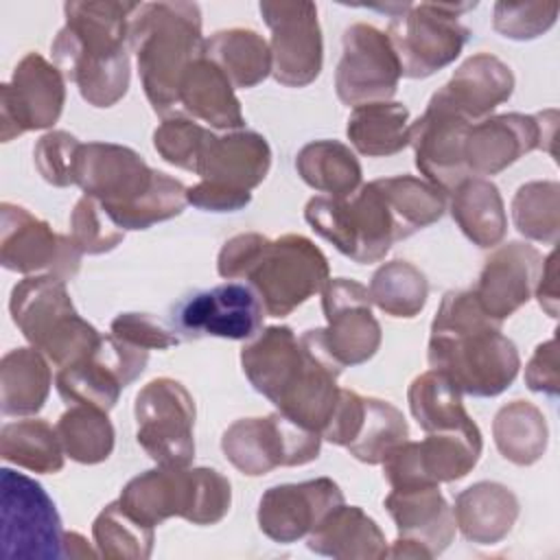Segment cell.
<instances>
[{"label": "cell", "mask_w": 560, "mask_h": 560, "mask_svg": "<svg viewBox=\"0 0 560 560\" xmlns=\"http://www.w3.org/2000/svg\"><path fill=\"white\" fill-rule=\"evenodd\" d=\"M243 374L295 424L322 433L337 398L341 370L289 326H269L241 350Z\"/></svg>", "instance_id": "6da1fadb"}, {"label": "cell", "mask_w": 560, "mask_h": 560, "mask_svg": "<svg viewBox=\"0 0 560 560\" xmlns=\"http://www.w3.org/2000/svg\"><path fill=\"white\" fill-rule=\"evenodd\" d=\"M427 359L431 370L475 398L501 394L521 368L516 346L486 315L472 291H448L442 298L431 322Z\"/></svg>", "instance_id": "7a4b0ae2"}, {"label": "cell", "mask_w": 560, "mask_h": 560, "mask_svg": "<svg viewBox=\"0 0 560 560\" xmlns=\"http://www.w3.org/2000/svg\"><path fill=\"white\" fill-rule=\"evenodd\" d=\"M138 2H66L50 44L55 66L94 107L116 105L129 88V26Z\"/></svg>", "instance_id": "3957f363"}, {"label": "cell", "mask_w": 560, "mask_h": 560, "mask_svg": "<svg viewBox=\"0 0 560 560\" xmlns=\"http://www.w3.org/2000/svg\"><path fill=\"white\" fill-rule=\"evenodd\" d=\"M77 186L94 197L120 230H147L177 217L188 203L179 179L147 166L133 149L112 142L81 144Z\"/></svg>", "instance_id": "277c9868"}, {"label": "cell", "mask_w": 560, "mask_h": 560, "mask_svg": "<svg viewBox=\"0 0 560 560\" xmlns=\"http://www.w3.org/2000/svg\"><path fill=\"white\" fill-rule=\"evenodd\" d=\"M217 271L228 280H249L269 317L289 315L330 280L326 256L300 234L276 241L256 232L236 234L221 247Z\"/></svg>", "instance_id": "5b68a950"}, {"label": "cell", "mask_w": 560, "mask_h": 560, "mask_svg": "<svg viewBox=\"0 0 560 560\" xmlns=\"http://www.w3.org/2000/svg\"><path fill=\"white\" fill-rule=\"evenodd\" d=\"M129 44L153 112L164 118L177 116L182 77L206 46L199 7L192 2L140 4L131 18Z\"/></svg>", "instance_id": "8992f818"}, {"label": "cell", "mask_w": 560, "mask_h": 560, "mask_svg": "<svg viewBox=\"0 0 560 560\" xmlns=\"http://www.w3.org/2000/svg\"><path fill=\"white\" fill-rule=\"evenodd\" d=\"M9 313L24 339L57 368L90 357L103 337L77 313L66 280L50 273L20 280L11 291Z\"/></svg>", "instance_id": "52a82bcc"}, {"label": "cell", "mask_w": 560, "mask_h": 560, "mask_svg": "<svg viewBox=\"0 0 560 560\" xmlns=\"http://www.w3.org/2000/svg\"><path fill=\"white\" fill-rule=\"evenodd\" d=\"M118 501L151 527L171 516L192 525H214L228 514L232 490L230 481L214 468L158 466L133 477Z\"/></svg>", "instance_id": "ba28073f"}, {"label": "cell", "mask_w": 560, "mask_h": 560, "mask_svg": "<svg viewBox=\"0 0 560 560\" xmlns=\"http://www.w3.org/2000/svg\"><path fill=\"white\" fill-rule=\"evenodd\" d=\"M304 219L359 265L378 262L396 241L405 238L376 182L359 186L348 197H313L304 208Z\"/></svg>", "instance_id": "9c48e42d"}, {"label": "cell", "mask_w": 560, "mask_h": 560, "mask_svg": "<svg viewBox=\"0 0 560 560\" xmlns=\"http://www.w3.org/2000/svg\"><path fill=\"white\" fill-rule=\"evenodd\" d=\"M475 7L477 2H398L374 4L372 9L389 15L387 37L396 52L400 77L424 79L459 57L470 31L457 22V15Z\"/></svg>", "instance_id": "30bf717a"}, {"label": "cell", "mask_w": 560, "mask_h": 560, "mask_svg": "<svg viewBox=\"0 0 560 560\" xmlns=\"http://www.w3.org/2000/svg\"><path fill=\"white\" fill-rule=\"evenodd\" d=\"M2 558L55 560L63 556V529L55 501L31 477L0 470Z\"/></svg>", "instance_id": "8fae6325"}, {"label": "cell", "mask_w": 560, "mask_h": 560, "mask_svg": "<svg viewBox=\"0 0 560 560\" xmlns=\"http://www.w3.org/2000/svg\"><path fill=\"white\" fill-rule=\"evenodd\" d=\"M136 440L166 468H186L195 457V400L175 378L149 381L136 396Z\"/></svg>", "instance_id": "7c38bea8"}, {"label": "cell", "mask_w": 560, "mask_h": 560, "mask_svg": "<svg viewBox=\"0 0 560 560\" xmlns=\"http://www.w3.org/2000/svg\"><path fill=\"white\" fill-rule=\"evenodd\" d=\"M322 435L308 431L280 411L265 418H243L221 438V451L243 475L260 477L280 466H304L317 459Z\"/></svg>", "instance_id": "4fadbf2b"}, {"label": "cell", "mask_w": 560, "mask_h": 560, "mask_svg": "<svg viewBox=\"0 0 560 560\" xmlns=\"http://www.w3.org/2000/svg\"><path fill=\"white\" fill-rule=\"evenodd\" d=\"M481 455V431L477 424L427 433L420 442H400L383 464L392 490L438 486L466 477Z\"/></svg>", "instance_id": "5bb4252c"}, {"label": "cell", "mask_w": 560, "mask_h": 560, "mask_svg": "<svg viewBox=\"0 0 560 560\" xmlns=\"http://www.w3.org/2000/svg\"><path fill=\"white\" fill-rule=\"evenodd\" d=\"M368 287L348 278H332L322 289L326 328H311L306 337L337 368L372 359L381 346V326L372 315Z\"/></svg>", "instance_id": "9a60e30c"}, {"label": "cell", "mask_w": 560, "mask_h": 560, "mask_svg": "<svg viewBox=\"0 0 560 560\" xmlns=\"http://www.w3.org/2000/svg\"><path fill=\"white\" fill-rule=\"evenodd\" d=\"M81 249L72 236L57 234L33 212L18 203L0 206V262L24 276L50 273L70 280L79 273Z\"/></svg>", "instance_id": "2e32d148"}, {"label": "cell", "mask_w": 560, "mask_h": 560, "mask_svg": "<svg viewBox=\"0 0 560 560\" xmlns=\"http://www.w3.org/2000/svg\"><path fill=\"white\" fill-rule=\"evenodd\" d=\"M343 52L335 72V90L343 105L389 101L396 94L400 66L387 33L357 22L343 31Z\"/></svg>", "instance_id": "e0dca14e"}, {"label": "cell", "mask_w": 560, "mask_h": 560, "mask_svg": "<svg viewBox=\"0 0 560 560\" xmlns=\"http://www.w3.org/2000/svg\"><path fill=\"white\" fill-rule=\"evenodd\" d=\"M63 74L42 55L28 52L13 68L11 81L0 85V140L24 131L52 127L63 109Z\"/></svg>", "instance_id": "ac0fdd59"}, {"label": "cell", "mask_w": 560, "mask_h": 560, "mask_svg": "<svg viewBox=\"0 0 560 560\" xmlns=\"http://www.w3.org/2000/svg\"><path fill=\"white\" fill-rule=\"evenodd\" d=\"M271 31V74L287 88L313 83L322 70V31L317 7L302 0L258 4Z\"/></svg>", "instance_id": "d6986e66"}, {"label": "cell", "mask_w": 560, "mask_h": 560, "mask_svg": "<svg viewBox=\"0 0 560 560\" xmlns=\"http://www.w3.org/2000/svg\"><path fill=\"white\" fill-rule=\"evenodd\" d=\"M265 308L249 284L225 282L199 291L173 308V328L184 337L252 339L262 326Z\"/></svg>", "instance_id": "ffe728a7"}, {"label": "cell", "mask_w": 560, "mask_h": 560, "mask_svg": "<svg viewBox=\"0 0 560 560\" xmlns=\"http://www.w3.org/2000/svg\"><path fill=\"white\" fill-rule=\"evenodd\" d=\"M470 125L472 122L440 94H433L424 114L409 125V144L416 153V166L427 182L444 192H451L468 177L464 144Z\"/></svg>", "instance_id": "44dd1931"}, {"label": "cell", "mask_w": 560, "mask_h": 560, "mask_svg": "<svg viewBox=\"0 0 560 560\" xmlns=\"http://www.w3.org/2000/svg\"><path fill=\"white\" fill-rule=\"evenodd\" d=\"M385 508L398 529V538L387 549L389 558H433L455 536L453 508L438 486L392 490L385 497Z\"/></svg>", "instance_id": "7402d4cb"}, {"label": "cell", "mask_w": 560, "mask_h": 560, "mask_svg": "<svg viewBox=\"0 0 560 560\" xmlns=\"http://www.w3.org/2000/svg\"><path fill=\"white\" fill-rule=\"evenodd\" d=\"M341 503L343 492L328 477L273 486L260 497L258 527L273 542L289 545L308 536Z\"/></svg>", "instance_id": "603a6c76"}, {"label": "cell", "mask_w": 560, "mask_h": 560, "mask_svg": "<svg viewBox=\"0 0 560 560\" xmlns=\"http://www.w3.org/2000/svg\"><path fill=\"white\" fill-rule=\"evenodd\" d=\"M545 114H501L472 122L464 144L468 175H497L521 155L542 149Z\"/></svg>", "instance_id": "cb8c5ba5"}, {"label": "cell", "mask_w": 560, "mask_h": 560, "mask_svg": "<svg viewBox=\"0 0 560 560\" xmlns=\"http://www.w3.org/2000/svg\"><path fill=\"white\" fill-rule=\"evenodd\" d=\"M540 269L536 247L516 241L501 245L486 260L472 293L486 315L501 324L532 298Z\"/></svg>", "instance_id": "d4e9b609"}, {"label": "cell", "mask_w": 560, "mask_h": 560, "mask_svg": "<svg viewBox=\"0 0 560 560\" xmlns=\"http://www.w3.org/2000/svg\"><path fill=\"white\" fill-rule=\"evenodd\" d=\"M269 164L271 151L260 133L232 131L228 136H214L210 131L192 173L212 186L249 192L265 179Z\"/></svg>", "instance_id": "484cf974"}, {"label": "cell", "mask_w": 560, "mask_h": 560, "mask_svg": "<svg viewBox=\"0 0 560 560\" xmlns=\"http://www.w3.org/2000/svg\"><path fill=\"white\" fill-rule=\"evenodd\" d=\"M514 77L510 66L488 52L466 59L435 94L455 107L466 120L479 122L512 96Z\"/></svg>", "instance_id": "4316f807"}, {"label": "cell", "mask_w": 560, "mask_h": 560, "mask_svg": "<svg viewBox=\"0 0 560 560\" xmlns=\"http://www.w3.org/2000/svg\"><path fill=\"white\" fill-rule=\"evenodd\" d=\"M177 109L214 129H238L245 125L234 85L206 55L197 57L182 77Z\"/></svg>", "instance_id": "83f0119b"}, {"label": "cell", "mask_w": 560, "mask_h": 560, "mask_svg": "<svg viewBox=\"0 0 560 560\" xmlns=\"http://www.w3.org/2000/svg\"><path fill=\"white\" fill-rule=\"evenodd\" d=\"M311 551L339 560H378L387 558V540L361 508L337 505L306 536Z\"/></svg>", "instance_id": "f1b7e54d"}, {"label": "cell", "mask_w": 560, "mask_h": 560, "mask_svg": "<svg viewBox=\"0 0 560 560\" xmlns=\"http://www.w3.org/2000/svg\"><path fill=\"white\" fill-rule=\"evenodd\" d=\"M518 516L514 492L494 481H479L455 497V527L477 545L501 542Z\"/></svg>", "instance_id": "f546056e"}, {"label": "cell", "mask_w": 560, "mask_h": 560, "mask_svg": "<svg viewBox=\"0 0 560 560\" xmlns=\"http://www.w3.org/2000/svg\"><path fill=\"white\" fill-rule=\"evenodd\" d=\"M48 359L37 348H13L0 361V411L4 416H35L50 392Z\"/></svg>", "instance_id": "4dcf8cb0"}, {"label": "cell", "mask_w": 560, "mask_h": 560, "mask_svg": "<svg viewBox=\"0 0 560 560\" xmlns=\"http://www.w3.org/2000/svg\"><path fill=\"white\" fill-rule=\"evenodd\" d=\"M451 199V217L477 247H494L503 241L508 219L499 188L483 177H466Z\"/></svg>", "instance_id": "1f68e13d"}, {"label": "cell", "mask_w": 560, "mask_h": 560, "mask_svg": "<svg viewBox=\"0 0 560 560\" xmlns=\"http://www.w3.org/2000/svg\"><path fill=\"white\" fill-rule=\"evenodd\" d=\"M348 140L368 158H387L409 144V109L402 103L381 101L352 107Z\"/></svg>", "instance_id": "d6a6232c"}, {"label": "cell", "mask_w": 560, "mask_h": 560, "mask_svg": "<svg viewBox=\"0 0 560 560\" xmlns=\"http://www.w3.org/2000/svg\"><path fill=\"white\" fill-rule=\"evenodd\" d=\"M203 55L212 59L234 88H254L271 72L267 42L249 28L219 31L206 39Z\"/></svg>", "instance_id": "836d02e7"}, {"label": "cell", "mask_w": 560, "mask_h": 560, "mask_svg": "<svg viewBox=\"0 0 560 560\" xmlns=\"http://www.w3.org/2000/svg\"><path fill=\"white\" fill-rule=\"evenodd\" d=\"M295 168L311 188L326 192V197H348L361 186L357 155L337 140H315L302 147Z\"/></svg>", "instance_id": "e575fe53"}, {"label": "cell", "mask_w": 560, "mask_h": 560, "mask_svg": "<svg viewBox=\"0 0 560 560\" xmlns=\"http://www.w3.org/2000/svg\"><path fill=\"white\" fill-rule=\"evenodd\" d=\"M409 409L424 433L451 431L475 424L462 402L457 385L438 370H429L409 385Z\"/></svg>", "instance_id": "d590c367"}, {"label": "cell", "mask_w": 560, "mask_h": 560, "mask_svg": "<svg viewBox=\"0 0 560 560\" xmlns=\"http://www.w3.org/2000/svg\"><path fill=\"white\" fill-rule=\"evenodd\" d=\"M63 448L57 429L46 420L26 418L9 422L0 431V457L33 472H59L63 468Z\"/></svg>", "instance_id": "8d00e7d4"}, {"label": "cell", "mask_w": 560, "mask_h": 560, "mask_svg": "<svg viewBox=\"0 0 560 560\" xmlns=\"http://www.w3.org/2000/svg\"><path fill=\"white\" fill-rule=\"evenodd\" d=\"M499 453L518 466L538 462L547 446V424L540 409L527 400L501 407L492 422Z\"/></svg>", "instance_id": "74e56055"}, {"label": "cell", "mask_w": 560, "mask_h": 560, "mask_svg": "<svg viewBox=\"0 0 560 560\" xmlns=\"http://www.w3.org/2000/svg\"><path fill=\"white\" fill-rule=\"evenodd\" d=\"M374 182L392 208L405 238L435 223L446 210L444 190L427 179L413 175H396Z\"/></svg>", "instance_id": "f35d334b"}, {"label": "cell", "mask_w": 560, "mask_h": 560, "mask_svg": "<svg viewBox=\"0 0 560 560\" xmlns=\"http://www.w3.org/2000/svg\"><path fill=\"white\" fill-rule=\"evenodd\" d=\"M63 453L79 464L105 462L114 451V427L107 411L72 405L55 424Z\"/></svg>", "instance_id": "ab89813d"}, {"label": "cell", "mask_w": 560, "mask_h": 560, "mask_svg": "<svg viewBox=\"0 0 560 560\" xmlns=\"http://www.w3.org/2000/svg\"><path fill=\"white\" fill-rule=\"evenodd\" d=\"M98 556L112 560H144L153 549V527L136 518L120 501L101 510L92 525Z\"/></svg>", "instance_id": "60d3db41"}, {"label": "cell", "mask_w": 560, "mask_h": 560, "mask_svg": "<svg viewBox=\"0 0 560 560\" xmlns=\"http://www.w3.org/2000/svg\"><path fill=\"white\" fill-rule=\"evenodd\" d=\"M368 293L383 313L392 317H416L427 304L429 282L416 265L392 260L374 271Z\"/></svg>", "instance_id": "b9f144b4"}, {"label": "cell", "mask_w": 560, "mask_h": 560, "mask_svg": "<svg viewBox=\"0 0 560 560\" xmlns=\"http://www.w3.org/2000/svg\"><path fill=\"white\" fill-rule=\"evenodd\" d=\"M55 387L68 405H88L103 411H109L122 392L118 376L94 352L77 363L59 368Z\"/></svg>", "instance_id": "7bdbcfd3"}, {"label": "cell", "mask_w": 560, "mask_h": 560, "mask_svg": "<svg viewBox=\"0 0 560 560\" xmlns=\"http://www.w3.org/2000/svg\"><path fill=\"white\" fill-rule=\"evenodd\" d=\"M407 420L392 402L381 398H365L361 431L346 448L354 459L363 464H381L392 448L407 440Z\"/></svg>", "instance_id": "ee69618b"}, {"label": "cell", "mask_w": 560, "mask_h": 560, "mask_svg": "<svg viewBox=\"0 0 560 560\" xmlns=\"http://www.w3.org/2000/svg\"><path fill=\"white\" fill-rule=\"evenodd\" d=\"M558 184L529 182L512 199V219L516 230L532 238L553 245L558 238Z\"/></svg>", "instance_id": "f6af8a7d"}, {"label": "cell", "mask_w": 560, "mask_h": 560, "mask_svg": "<svg viewBox=\"0 0 560 560\" xmlns=\"http://www.w3.org/2000/svg\"><path fill=\"white\" fill-rule=\"evenodd\" d=\"M70 236L83 254H105L122 243L125 230L112 221L94 197L83 195L70 214Z\"/></svg>", "instance_id": "bcb514c9"}, {"label": "cell", "mask_w": 560, "mask_h": 560, "mask_svg": "<svg viewBox=\"0 0 560 560\" xmlns=\"http://www.w3.org/2000/svg\"><path fill=\"white\" fill-rule=\"evenodd\" d=\"M208 133L210 129L201 127L197 120L177 114L164 118L153 131V147L168 164L184 171H195V162Z\"/></svg>", "instance_id": "7dc6e473"}, {"label": "cell", "mask_w": 560, "mask_h": 560, "mask_svg": "<svg viewBox=\"0 0 560 560\" xmlns=\"http://www.w3.org/2000/svg\"><path fill=\"white\" fill-rule=\"evenodd\" d=\"M81 142L68 131H48L44 133L35 149L33 160L39 175L52 186H70L77 184V158Z\"/></svg>", "instance_id": "c3c4849f"}, {"label": "cell", "mask_w": 560, "mask_h": 560, "mask_svg": "<svg viewBox=\"0 0 560 560\" xmlns=\"http://www.w3.org/2000/svg\"><path fill=\"white\" fill-rule=\"evenodd\" d=\"M556 2H497L494 31L510 39H534L556 22Z\"/></svg>", "instance_id": "681fc988"}, {"label": "cell", "mask_w": 560, "mask_h": 560, "mask_svg": "<svg viewBox=\"0 0 560 560\" xmlns=\"http://www.w3.org/2000/svg\"><path fill=\"white\" fill-rule=\"evenodd\" d=\"M109 330L147 350H166L179 343L175 330L149 313H120L114 317Z\"/></svg>", "instance_id": "f907efd6"}, {"label": "cell", "mask_w": 560, "mask_h": 560, "mask_svg": "<svg viewBox=\"0 0 560 560\" xmlns=\"http://www.w3.org/2000/svg\"><path fill=\"white\" fill-rule=\"evenodd\" d=\"M363 413H365V398L352 389H339L337 405L326 427L319 433L322 440L332 442L337 446H348L350 442H354V438L361 431Z\"/></svg>", "instance_id": "816d5d0a"}, {"label": "cell", "mask_w": 560, "mask_h": 560, "mask_svg": "<svg viewBox=\"0 0 560 560\" xmlns=\"http://www.w3.org/2000/svg\"><path fill=\"white\" fill-rule=\"evenodd\" d=\"M186 199L190 206L208 212H236L252 201V192H236L230 188L212 186L208 182H199L186 188Z\"/></svg>", "instance_id": "f5cc1de1"}, {"label": "cell", "mask_w": 560, "mask_h": 560, "mask_svg": "<svg viewBox=\"0 0 560 560\" xmlns=\"http://www.w3.org/2000/svg\"><path fill=\"white\" fill-rule=\"evenodd\" d=\"M527 387L534 392H545L549 396L558 394V357H556V339L540 343L525 370Z\"/></svg>", "instance_id": "db71d44e"}, {"label": "cell", "mask_w": 560, "mask_h": 560, "mask_svg": "<svg viewBox=\"0 0 560 560\" xmlns=\"http://www.w3.org/2000/svg\"><path fill=\"white\" fill-rule=\"evenodd\" d=\"M540 306L549 313V317H556L558 313V289H556V252H551L540 269L536 289H534Z\"/></svg>", "instance_id": "11a10c76"}, {"label": "cell", "mask_w": 560, "mask_h": 560, "mask_svg": "<svg viewBox=\"0 0 560 560\" xmlns=\"http://www.w3.org/2000/svg\"><path fill=\"white\" fill-rule=\"evenodd\" d=\"M63 556L68 558H94L96 553L88 547V540L77 532H63Z\"/></svg>", "instance_id": "9f6ffc18"}]
</instances>
